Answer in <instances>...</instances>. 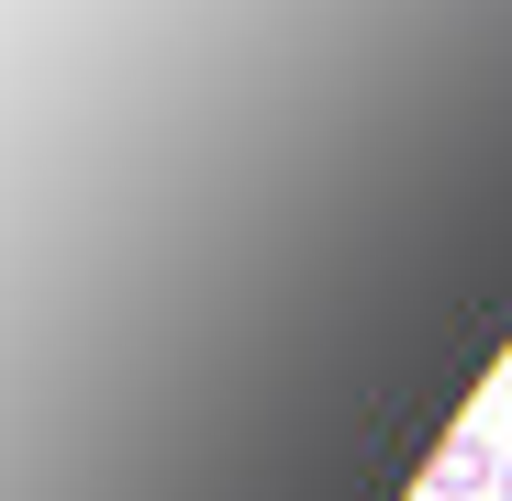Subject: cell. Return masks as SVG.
<instances>
[{"label": "cell", "mask_w": 512, "mask_h": 501, "mask_svg": "<svg viewBox=\"0 0 512 501\" xmlns=\"http://www.w3.org/2000/svg\"><path fill=\"white\" fill-rule=\"evenodd\" d=\"M501 457H512V446H490V435H446V446H435V501L501 490Z\"/></svg>", "instance_id": "cell-1"}, {"label": "cell", "mask_w": 512, "mask_h": 501, "mask_svg": "<svg viewBox=\"0 0 512 501\" xmlns=\"http://www.w3.org/2000/svg\"><path fill=\"white\" fill-rule=\"evenodd\" d=\"M423 501H435V490H423Z\"/></svg>", "instance_id": "cell-3"}, {"label": "cell", "mask_w": 512, "mask_h": 501, "mask_svg": "<svg viewBox=\"0 0 512 501\" xmlns=\"http://www.w3.org/2000/svg\"><path fill=\"white\" fill-rule=\"evenodd\" d=\"M501 501H512V457H501Z\"/></svg>", "instance_id": "cell-2"}]
</instances>
